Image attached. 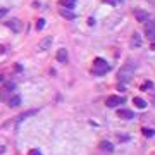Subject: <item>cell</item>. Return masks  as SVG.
Masks as SVG:
<instances>
[{
  "label": "cell",
  "instance_id": "6da1fadb",
  "mask_svg": "<svg viewBox=\"0 0 155 155\" xmlns=\"http://www.w3.org/2000/svg\"><path fill=\"white\" fill-rule=\"evenodd\" d=\"M135 62H128V64H124L122 67H121V71H119V81L121 83H128L131 78H133V74H135Z\"/></svg>",
  "mask_w": 155,
  "mask_h": 155
},
{
  "label": "cell",
  "instance_id": "7a4b0ae2",
  "mask_svg": "<svg viewBox=\"0 0 155 155\" xmlns=\"http://www.w3.org/2000/svg\"><path fill=\"white\" fill-rule=\"evenodd\" d=\"M109 69H110V66H109V62L103 60V59H97L95 64H93V71H95L97 74H105Z\"/></svg>",
  "mask_w": 155,
  "mask_h": 155
},
{
  "label": "cell",
  "instance_id": "3957f363",
  "mask_svg": "<svg viewBox=\"0 0 155 155\" xmlns=\"http://www.w3.org/2000/svg\"><path fill=\"white\" fill-rule=\"evenodd\" d=\"M126 100L124 97H117V95H112V97L107 98V107H117V105H121V103H124Z\"/></svg>",
  "mask_w": 155,
  "mask_h": 155
},
{
  "label": "cell",
  "instance_id": "277c9868",
  "mask_svg": "<svg viewBox=\"0 0 155 155\" xmlns=\"http://www.w3.org/2000/svg\"><path fill=\"white\" fill-rule=\"evenodd\" d=\"M14 88H16V84H14V83H7V84H5V88L0 91V100H7V97L14 91Z\"/></svg>",
  "mask_w": 155,
  "mask_h": 155
},
{
  "label": "cell",
  "instance_id": "5b68a950",
  "mask_svg": "<svg viewBox=\"0 0 155 155\" xmlns=\"http://www.w3.org/2000/svg\"><path fill=\"white\" fill-rule=\"evenodd\" d=\"M145 33H147V36L150 40L155 38V24L152 21H147V22H145Z\"/></svg>",
  "mask_w": 155,
  "mask_h": 155
},
{
  "label": "cell",
  "instance_id": "8992f818",
  "mask_svg": "<svg viewBox=\"0 0 155 155\" xmlns=\"http://www.w3.org/2000/svg\"><path fill=\"white\" fill-rule=\"evenodd\" d=\"M135 17H136V21H140V22H147V21L150 19V14L145 12V10H138L135 14Z\"/></svg>",
  "mask_w": 155,
  "mask_h": 155
},
{
  "label": "cell",
  "instance_id": "52a82bcc",
  "mask_svg": "<svg viewBox=\"0 0 155 155\" xmlns=\"http://www.w3.org/2000/svg\"><path fill=\"white\" fill-rule=\"evenodd\" d=\"M57 60L60 62V64H66V62H67V50H66V48H59Z\"/></svg>",
  "mask_w": 155,
  "mask_h": 155
},
{
  "label": "cell",
  "instance_id": "ba28073f",
  "mask_svg": "<svg viewBox=\"0 0 155 155\" xmlns=\"http://www.w3.org/2000/svg\"><path fill=\"white\" fill-rule=\"evenodd\" d=\"M50 43H52V36H47V38H43L40 41L38 48L40 50H48V47H50Z\"/></svg>",
  "mask_w": 155,
  "mask_h": 155
},
{
  "label": "cell",
  "instance_id": "9c48e42d",
  "mask_svg": "<svg viewBox=\"0 0 155 155\" xmlns=\"http://www.w3.org/2000/svg\"><path fill=\"white\" fill-rule=\"evenodd\" d=\"M7 26L14 31H21V21L19 19H12V21H7Z\"/></svg>",
  "mask_w": 155,
  "mask_h": 155
},
{
  "label": "cell",
  "instance_id": "30bf717a",
  "mask_svg": "<svg viewBox=\"0 0 155 155\" xmlns=\"http://www.w3.org/2000/svg\"><path fill=\"white\" fill-rule=\"evenodd\" d=\"M117 114H119V117H122V119H133V112H131V110H128V109H122V110H119V112H117Z\"/></svg>",
  "mask_w": 155,
  "mask_h": 155
},
{
  "label": "cell",
  "instance_id": "8fae6325",
  "mask_svg": "<svg viewBox=\"0 0 155 155\" xmlns=\"http://www.w3.org/2000/svg\"><path fill=\"white\" fill-rule=\"evenodd\" d=\"M133 103H135L138 109H145V107H147V102H145L143 98H138V97H136L135 100H133Z\"/></svg>",
  "mask_w": 155,
  "mask_h": 155
},
{
  "label": "cell",
  "instance_id": "7c38bea8",
  "mask_svg": "<svg viewBox=\"0 0 155 155\" xmlns=\"http://www.w3.org/2000/svg\"><path fill=\"white\" fill-rule=\"evenodd\" d=\"M60 16H64V17H67V19H74V17H76V16H74V12L66 10V9H60Z\"/></svg>",
  "mask_w": 155,
  "mask_h": 155
},
{
  "label": "cell",
  "instance_id": "4fadbf2b",
  "mask_svg": "<svg viewBox=\"0 0 155 155\" xmlns=\"http://www.w3.org/2000/svg\"><path fill=\"white\" fill-rule=\"evenodd\" d=\"M60 5H64V7H69V9H73V7L76 5V2H74V0H60Z\"/></svg>",
  "mask_w": 155,
  "mask_h": 155
},
{
  "label": "cell",
  "instance_id": "5bb4252c",
  "mask_svg": "<svg viewBox=\"0 0 155 155\" xmlns=\"http://www.w3.org/2000/svg\"><path fill=\"white\" fill-rule=\"evenodd\" d=\"M140 45H141V38H140L138 35H135V36H133V40H131V47H133V48H136V47H140Z\"/></svg>",
  "mask_w": 155,
  "mask_h": 155
},
{
  "label": "cell",
  "instance_id": "9a60e30c",
  "mask_svg": "<svg viewBox=\"0 0 155 155\" xmlns=\"http://www.w3.org/2000/svg\"><path fill=\"white\" fill-rule=\"evenodd\" d=\"M21 103V98L19 97H12L10 100H9V107H17Z\"/></svg>",
  "mask_w": 155,
  "mask_h": 155
},
{
  "label": "cell",
  "instance_id": "2e32d148",
  "mask_svg": "<svg viewBox=\"0 0 155 155\" xmlns=\"http://www.w3.org/2000/svg\"><path fill=\"white\" fill-rule=\"evenodd\" d=\"M100 148H102V150H105V152H112V145H110L109 141H102Z\"/></svg>",
  "mask_w": 155,
  "mask_h": 155
},
{
  "label": "cell",
  "instance_id": "e0dca14e",
  "mask_svg": "<svg viewBox=\"0 0 155 155\" xmlns=\"http://www.w3.org/2000/svg\"><path fill=\"white\" fill-rule=\"evenodd\" d=\"M143 135L147 136V138H150V136L155 135V131H154V129H148V128H145V129H143Z\"/></svg>",
  "mask_w": 155,
  "mask_h": 155
},
{
  "label": "cell",
  "instance_id": "ac0fdd59",
  "mask_svg": "<svg viewBox=\"0 0 155 155\" xmlns=\"http://www.w3.org/2000/svg\"><path fill=\"white\" fill-rule=\"evenodd\" d=\"M45 28V19H38L36 22V29H43Z\"/></svg>",
  "mask_w": 155,
  "mask_h": 155
},
{
  "label": "cell",
  "instance_id": "d6986e66",
  "mask_svg": "<svg viewBox=\"0 0 155 155\" xmlns=\"http://www.w3.org/2000/svg\"><path fill=\"white\" fill-rule=\"evenodd\" d=\"M150 86H152V83H150V81H147V83H143V86H141V90H143V91H147V90H148Z\"/></svg>",
  "mask_w": 155,
  "mask_h": 155
},
{
  "label": "cell",
  "instance_id": "ffe728a7",
  "mask_svg": "<svg viewBox=\"0 0 155 155\" xmlns=\"http://www.w3.org/2000/svg\"><path fill=\"white\" fill-rule=\"evenodd\" d=\"M28 155H41V152H40L38 148H33V150H29V154Z\"/></svg>",
  "mask_w": 155,
  "mask_h": 155
},
{
  "label": "cell",
  "instance_id": "44dd1931",
  "mask_svg": "<svg viewBox=\"0 0 155 155\" xmlns=\"http://www.w3.org/2000/svg\"><path fill=\"white\" fill-rule=\"evenodd\" d=\"M5 14H7V9H2V7H0V17H3Z\"/></svg>",
  "mask_w": 155,
  "mask_h": 155
},
{
  "label": "cell",
  "instance_id": "7402d4cb",
  "mask_svg": "<svg viewBox=\"0 0 155 155\" xmlns=\"http://www.w3.org/2000/svg\"><path fill=\"white\" fill-rule=\"evenodd\" d=\"M107 2H110V3H117V2H122V0H107Z\"/></svg>",
  "mask_w": 155,
  "mask_h": 155
},
{
  "label": "cell",
  "instance_id": "603a6c76",
  "mask_svg": "<svg viewBox=\"0 0 155 155\" xmlns=\"http://www.w3.org/2000/svg\"><path fill=\"white\" fill-rule=\"evenodd\" d=\"M3 152H5V148H3V147H0V155L3 154Z\"/></svg>",
  "mask_w": 155,
  "mask_h": 155
},
{
  "label": "cell",
  "instance_id": "cb8c5ba5",
  "mask_svg": "<svg viewBox=\"0 0 155 155\" xmlns=\"http://www.w3.org/2000/svg\"><path fill=\"white\" fill-rule=\"evenodd\" d=\"M150 48H152V50H155V43H152V47H150Z\"/></svg>",
  "mask_w": 155,
  "mask_h": 155
},
{
  "label": "cell",
  "instance_id": "d4e9b609",
  "mask_svg": "<svg viewBox=\"0 0 155 155\" xmlns=\"http://www.w3.org/2000/svg\"><path fill=\"white\" fill-rule=\"evenodd\" d=\"M2 81H3V78H2V76H0V83H2Z\"/></svg>",
  "mask_w": 155,
  "mask_h": 155
}]
</instances>
